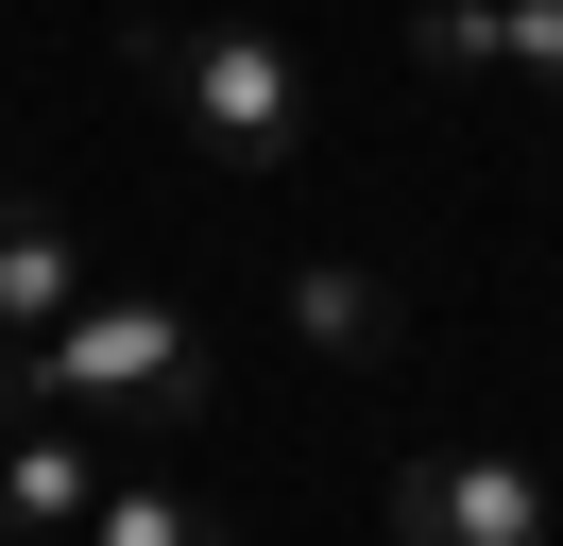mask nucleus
<instances>
[{
	"instance_id": "9",
	"label": "nucleus",
	"mask_w": 563,
	"mask_h": 546,
	"mask_svg": "<svg viewBox=\"0 0 563 546\" xmlns=\"http://www.w3.org/2000/svg\"><path fill=\"white\" fill-rule=\"evenodd\" d=\"M410 52L427 68H495V0H410Z\"/></svg>"
},
{
	"instance_id": "4",
	"label": "nucleus",
	"mask_w": 563,
	"mask_h": 546,
	"mask_svg": "<svg viewBox=\"0 0 563 546\" xmlns=\"http://www.w3.org/2000/svg\"><path fill=\"white\" fill-rule=\"evenodd\" d=\"M86 291H103V273H86V239L52 222L35 188H0V341H52Z\"/></svg>"
},
{
	"instance_id": "3",
	"label": "nucleus",
	"mask_w": 563,
	"mask_h": 546,
	"mask_svg": "<svg viewBox=\"0 0 563 546\" xmlns=\"http://www.w3.org/2000/svg\"><path fill=\"white\" fill-rule=\"evenodd\" d=\"M393 546H547V478L495 461V444H444V461L393 478Z\"/></svg>"
},
{
	"instance_id": "2",
	"label": "nucleus",
	"mask_w": 563,
	"mask_h": 546,
	"mask_svg": "<svg viewBox=\"0 0 563 546\" xmlns=\"http://www.w3.org/2000/svg\"><path fill=\"white\" fill-rule=\"evenodd\" d=\"M137 68H154V102H172L222 171H290V154H308V120H324L308 52H290V34H256V18H154Z\"/></svg>"
},
{
	"instance_id": "8",
	"label": "nucleus",
	"mask_w": 563,
	"mask_h": 546,
	"mask_svg": "<svg viewBox=\"0 0 563 546\" xmlns=\"http://www.w3.org/2000/svg\"><path fill=\"white\" fill-rule=\"evenodd\" d=\"M495 68L529 102H563V0H495Z\"/></svg>"
},
{
	"instance_id": "1",
	"label": "nucleus",
	"mask_w": 563,
	"mask_h": 546,
	"mask_svg": "<svg viewBox=\"0 0 563 546\" xmlns=\"http://www.w3.org/2000/svg\"><path fill=\"white\" fill-rule=\"evenodd\" d=\"M222 410V341H206V307H172V291H86L69 325L35 341V427H137V444H188Z\"/></svg>"
},
{
	"instance_id": "7",
	"label": "nucleus",
	"mask_w": 563,
	"mask_h": 546,
	"mask_svg": "<svg viewBox=\"0 0 563 546\" xmlns=\"http://www.w3.org/2000/svg\"><path fill=\"white\" fill-rule=\"evenodd\" d=\"M86 546H240V512H222V495H188V478H103Z\"/></svg>"
},
{
	"instance_id": "10",
	"label": "nucleus",
	"mask_w": 563,
	"mask_h": 546,
	"mask_svg": "<svg viewBox=\"0 0 563 546\" xmlns=\"http://www.w3.org/2000/svg\"><path fill=\"white\" fill-rule=\"evenodd\" d=\"M0 427H35V341H0Z\"/></svg>"
},
{
	"instance_id": "5",
	"label": "nucleus",
	"mask_w": 563,
	"mask_h": 546,
	"mask_svg": "<svg viewBox=\"0 0 563 546\" xmlns=\"http://www.w3.org/2000/svg\"><path fill=\"white\" fill-rule=\"evenodd\" d=\"M86 512H103V444L86 427H0V529L52 546V529H86Z\"/></svg>"
},
{
	"instance_id": "6",
	"label": "nucleus",
	"mask_w": 563,
	"mask_h": 546,
	"mask_svg": "<svg viewBox=\"0 0 563 546\" xmlns=\"http://www.w3.org/2000/svg\"><path fill=\"white\" fill-rule=\"evenodd\" d=\"M290 325H308V341H324L342 375H376L393 341H410V307H393V291H376L358 256H308V273H290Z\"/></svg>"
}]
</instances>
